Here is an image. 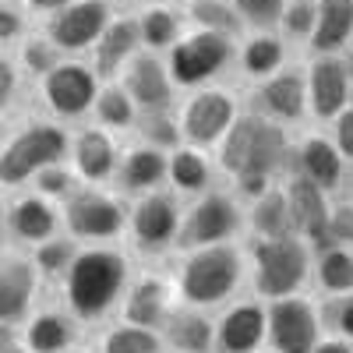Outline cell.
I'll list each match as a JSON object with an SVG mask.
<instances>
[{"instance_id":"1","label":"cell","mask_w":353,"mask_h":353,"mask_svg":"<svg viewBox=\"0 0 353 353\" xmlns=\"http://www.w3.org/2000/svg\"><path fill=\"white\" fill-rule=\"evenodd\" d=\"M219 149V166L233 176V184L244 198H258L261 191L272 188V176L286 166L290 159V138L283 124L261 117L258 110L237 113V121L223 134Z\"/></svg>"},{"instance_id":"2","label":"cell","mask_w":353,"mask_h":353,"mask_svg":"<svg viewBox=\"0 0 353 353\" xmlns=\"http://www.w3.org/2000/svg\"><path fill=\"white\" fill-rule=\"evenodd\" d=\"M128 279H131V269L121 251L88 248V251H78L74 265L61 283H64V301H68L71 314L81 321H96L117 301H124Z\"/></svg>"},{"instance_id":"3","label":"cell","mask_w":353,"mask_h":353,"mask_svg":"<svg viewBox=\"0 0 353 353\" xmlns=\"http://www.w3.org/2000/svg\"><path fill=\"white\" fill-rule=\"evenodd\" d=\"M248 272V254H241L230 241L209 244V248H191L176 269V297L194 307H216L237 293L241 279Z\"/></svg>"},{"instance_id":"4","label":"cell","mask_w":353,"mask_h":353,"mask_svg":"<svg viewBox=\"0 0 353 353\" xmlns=\"http://www.w3.org/2000/svg\"><path fill=\"white\" fill-rule=\"evenodd\" d=\"M248 272L261 301H279L290 293H301V286L311 276V244L297 233L254 237V244L248 248Z\"/></svg>"},{"instance_id":"5","label":"cell","mask_w":353,"mask_h":353,"mask_svg":"<svg viewBox=\"0 0 353 353\" xmlns=\"http://www.w3.org/2000/svg\"><path fill=\"white\" fill-rule=\"evenodd\" d=\"M237 61V36L216 28H191L166 50V68L176 88H201Z\"/></svg>"},{"instance_id":"6","label":"cell","mask_w":353,"mask_h":353,"mask_svg":"<svg viewBox=\"0 0 353 353\" xmlns=\"http://www.w3.org/2000/svg\"><path fill=\"white\" fill-rule=\"evenodd\" d=\"M68 152H71V138H68L64 128L28 124L0 149V184L18 188L25 181H32L43 166L61 163Z\"/></svg>"},{"instance_id":"7","label":"cell","mask_w":353,"mask_h":353,"mask_svg":"<svg viewBox=\"0 0 353 353\" xmlns=\"http://www.w3.org/2000/svg\"><path fill=\"white\" fill-rule=\"evenodd\" d=\"M64 223L74 241H113L128 226V209L99 188H74L64 201Z\"/></svg>"},{"instance_id":"8","label":"cell","mask_w":353,"mask_h":353,"mask_svg":"<svg viewBox=\"0 0 353 353\" xmlns=\"http://www.w3.org/2000/svg\"><path fill=\"white\" fill-rule=\"evenodd\" d=\"M181 226H184V212L181 201L166 191H149L138 194L134 209L128 212V230L138 251L145 254H163L181 241Z\"/></svg>"},{"instance_id":"9","label":"cell","mask_w":353,"mask_h":353,"mask_svg":"<svg viewBox=\"0 0 353 353\" xmlns=\"http://www.w3.org/2000/svg\"><path fill=\"white\" fill-rule=\"evenodd\" d=\"M244 223V212L233 194L223 191H205L191 209L184 212V226H181V244L184 251L191 248H209V244H226L237 237V230Z\"/></svg>"},{"instance_id":"10","label":"cell","mask_w":353,"mask_h":353,"mask_svg":"<svg viewBox=\"0 0 353 353\" xmlns=\"http://www.w3.org/2000/svg\"><path fill=\"white\" fill-rule=\"evenodd\" d=\"M176 121H181L184 141L198 145V149H212V145L223 141L230 124L237 121V99H233L226 88H212V85L191 88V96L181 106Z\"/></svg>"},{"instance_id":"11","label":"cell","mask_w":353,"mask_h":353,"mask_svg":"<svg viewBox=\"0 0 353 353\" xmlns=\"http://www.w3.org/2000/svg\"><path fill=\"white\" fill-rule=\"evenodd\" d=\"M321 339V314L301 293L269 301V346L276 353H311Z\"/></svg>"},{"instance_id":"12","label":"cell","mask_w":353,"mask_h":353,"mask_svg":"<svg viewBox=\"0 0 353 353\" xmlns=\"http://www.w3.org/2000/svg\"><path fill=\"white\" fill-rule=\"evenodd\" d=\"M307 81V113L314 121H336V113L353 103L346 53H314V61L304 68Z\"/></svg>"},{"instance_id":"13","label":"cell","mask_w":353,"mask_h":353,"mask_svg":"<svg viewBox=\"0 0 353 353\" xmlns=\"http://www.w3.org/2000/svg\"><path fill=\"white\" fill-rule=\"evenodd\" d=\"M99 74L96 68L78 64V61H61L46 78H43V99L46 106L64 117V121H74V117H85L96 106L99 96Z\"/></svg>"},{"instance_id":"14","label":"cell","mask_w":353,"mask_h":353,"mask_svg":"<svg viewBox=\"0 0 353 353\" xmlns=\"http://www.w3.org/2000/svg\"><path fill=\"white\" fill-rule=\"evenodd\" d=\"M110 18H113L110 0H71L68 8L46 18V36L64 53H81L96 46Z\"/></svg>"},{"instance_id":"15","label":"cell","mask_w":353,"mask_h":353,"mask_svg":"<svg viewBox=\"0 0 353 353\" xmlns=\"http://www.w3.org/2000/svg\"><path fill=\"white\" fill-rule=\"evenodd\" d=\"M121 81H124V88L131 92V99L141 113L173 110V88L176 85H173V74H170V68L159 53L138 50L128 61V68L121 71Z\"/></svg>"},{"instance_id":"16","label":"cell","mask_w":353,"mask_h":353,"mask_svg":"<svg viewBox=\"0 0 353 353\" xmlns=\"http://www.w3.org/2000/svg\"><path fill=\"white\" fill-rule=\"evenodd\" d=\"M286 198H290V223L293 233L304 237L314 251L329 248V216H332V205H329V191H321L314 181H307L304 173H293L290 181L283 184Z\"/></svg>"},{"instance_id":"17","label":"cell","mask_w":353,"mask_h":353,"mask_svg":"<svg viewBox=\"0 0 353 353\" xmlns=\"http://www.w3.org/2000/svg\"><path fill=\"white\" fill-rule=\"evenodd\" d=\"M254 110L261 117H269L276 124H297L307 113V81L304 71L297 68H283L269 78H261L254 88Z\"/></svg>"},{"instance_id":"18","label":"cell","mask_w":353,"mask_h":353,"mask_svg":"<svg viewBox=\"0 0 353 353\" xmlns=\"http://www.w3.org/2000/svg\"><path fill=\"white\" fill-rule=\"evenodd\" d=\"M269 343V304L241 301L223 311L216 321V350L219 353H254Z\"/></svg>"},{"instance_id":"19","label":"cell","mask_w":353,"mask_h":353,"mask_svg":"<svg viewBox=\"0 0 353 353\" xmlns=\"http://www.w3.org/2000/svg\"><path fill=\"white\" fill-rule=\"evenodd\" d=\"M138 50H145L138 14H113L110 25L103 28V36L92 46V68L103 81H113V78H121V71L128 68V61Z\"/></svg>"},{"instance_id":"20","label":"cell","mask_w":353,"mask_h":353,"mask_svg":"<svg viewBox=\"0 0 353 353\" xmlns=\"http://www.w3.org/2000/svg\"><path fill=\"white\" fill-rule=\"evenodd\" d=\"M71 159L81 181L88 184H103L110 176H117L121 166V152H117V141L110 134V128H85L78 131V138L71 141Z\"/></svg>"},{"instance_id":"21","label":"cell","mask_w":353,"mask_h":353,"mask_svg":"<svg viewBox=\"0 0 353 353\" xmlns=\"http://www.w3.org/2000/svg\"><path fill=\"white\" fill-rule=\"evenodd\" d=\"M163 181H170V152L166 149H156V145L141 141V145H131V149L121 156L117 184H121L128 194L159 191Z\"/></svg>"},{"instance_id":"22","label":"cell","mask_w":353,"mask_h":353,"mask_svg":"<svg viewBox=\"0 0 353 353\" xmlns=\"http://www.w3.org/2000/svg\"><path fill=\"white\" fill-rule=\"evenodd\" d=\"M159 332L173 353H212L216 350V325L205 318V307H194L184 301L181 307L173 304Z\"/></svg>"},{"instance_id":"23","label":"cell","mask_w":353,"mask_h":353,"mask_svg":"<svg viewBox=\"0 0 353 353\" xmlns=\"http://www.w3.org/2000/svg\"><path fill=\"white\" fill-rule=\"evenodd\" d=\"M39 269L28 258H4L0 261V325H14L28 314L36 297Z\"/></svg>"},{"instance_id":"24","label":"cell","mask_w":353,"mask_h":353,"mask_svg":"<svg viewBox=\"0 0 353 353\" xmlns=\"http://www.w3.org/2000/svg\"><path fill=\"white\" fill-rule=\"evenodd\" d=\"M173 290L176 286H170L159 276H141L124 293V321L145 329H163L166 314L173 311Z\"/></svg>"},{"instance_id":"25","label":"cell","mask_w":353,"mask_h":353,"mask_svg":"<svg viewBox=\"0 0 353 353\" xmlns=\"http://www.w3.org/2000/svg\"><path fill=\"white\" fill-rule=\"evenodd\" d=\"M297 173H304L307 181H314L321 191H339L343 188V173H346V159L343 152L336 149L332 138H321V134H311L301 141L297 149Z\"/></svg>"},{"instance_id":"26","label":"cell","mask_w":353,"mask_h":353,"mask_svg":"<svg viewBox=\"0 0 353 353\" xmlns=\"http://www.w3.org/2000/svg\"><path fill=\"white\" fill-rule=\"evenodd\" d=\"M237 68L244 78H269L286 68V39L276 36L272 28H251V36L237 43Z\"/></svg>"},{"instance_id":"27","label":"cell","mask_w":353,"mask_h":353,"mask_svg":"<svg viewBox=\"0 0 353 353\" xmlns=\"http://www.w3.org/2000/svg\"><path fill=\"white\" fill-rule=\"evenodd\" d=\"M57 223H61V216H57V209L50 205L46 194H25L18 198L11 209H8V230L11 237L25 241V244H43L50 241L57 233Z\"/></svg>"},{"instance_id":"28","label":"cell","mask_w":353,"mask_h":353,"mask_svg":"<svg viewBox=\"0 0 353 353\" xmlns=\"http://www.w3.org/2000/svg\"><path fill=\"white\" fill-rule=\"evenodd\" d=\"M353 43V0H318V21L311 32L314 53H343Z\"/></svg>"},{"instance_id":"29","label":"cell","mask_w":353,"mask_h":353,"mask_svg":"<svg viewBox=\"0 0 353 353\" xmlns=\"http://www.w3.org/2000/svg\"><path fill=\"white\" fill-rule=\"evenodd\" d=\"M248 226L254 230V237H283V233H293L286 188L272 184L269 191H261L258 198H251V209H248Z\"/></svg>"},{"instance_id":"30","label":"cell","mask_w":353,"mask_h":353,"mask_svg":"<svg viewBox=\"0 0 353 353\" xmlns=\"http://www.w3.org/2000/svg\"><path fill=\"white\" fill-rule=\"evenodd\" d=\"M138 28H141V46L145 50L166 53L184 36V11H176L170 4H145V11L138 14Z\"/></svg>"},{"instance_id":"31","label":"cell","mask_w":353,"mask_h":353,"mask_svg":"<svg viewBox=\"0 0 353 353\" xmlns=\"http://www.w3.org/2000/svg\"><path fill=\"white\" fill-rule=\"evenodd\" d=\"M212 181V163L198 145H176L170 152V184L181 194H201Z\"/></svg>"},{"instance_id":"32","label":"cell","mask_w":353,"mask_h":353,"mask_svg":"<svg viewBox=\"0 0 353 353\" xmlns=\"http://www.w3.org/2000/svg\"><path fill=\"white\" fill-rule=\"evenodd\" d=\"M71 343H74V321L61 311H43L25 329L28 353H64Z\"/></svg>"},{"instance_id":"33","label":"cell","mask_w":353,"mask_h":353,"mask_svg":"<svg viewBox=\"0 0 353 353\" xmlns=\"http://www.w3.org/2000/svg\"><path fill=\"white\" fill-rule=\"evenodd\" d=\"M314 276H318V286L325 290L329 297L350 293L353 290V248H346V244L321 248L318 265H314Z\"/></svg>"},{"instance_id":"34","label":"cell","mask_w":353,"mask_h":353,"mask_svg":"<svg viewBox=\"0 0 353 353\" xmlns=\"http://www.w3.org/2000/svg\"><path fill=\"white\" fill-rule=\"evenodd\" d=\"M96 117H99V124L110 128V131H128L134 121H138V106L131 99V92L124 88V81H106L99 88V96H96Z\"/></svg>"},{"instance_id":"35","label":"cell","mask_w":353,"mask_h":353,"mask_svg":"<svg viewBox=\"0 0 353 353\" xmlns=\"http://www.w3.org/2000/svg\"><path fill=\"white\" fill-rule=\"evenodd\" d=\"M184 18L194 28H216L226 36H241V14L233 8V0H184Z\"/></svg>"},{"instance_id":"36","label":"cell","mask_w":353,"mask_h":353,"mask_svg":"<svg viewBox=\"0 0 353 353\" xmlns=\"http://www.w3.org/2000/svg\"><path fill=\"white\" fill-rule=\"evenodd\" d=\"M103 353H163V332L159 329H145V325H131V321H121L103 336Z\"/></svg>"},{"instance_id":"37","label":"cell","mask_w":353,"mask_h":353,"mask_svg":"<svg viewBox=\"0 0 353 353\" xmlns=\"http://www.w3.org/2000/svg\"><path fill=\"white\" fill-rule=\"evenodd\" d=\"M74 258H78L74 241H68V237H50V241L36 244V258H32V261H36L39 276H46V279H64L68 269L74 265Z\"/></svg>"},{"instance_id":"38","label":"cell","mask_w":353,"mask_h":353,"mask_svg":"<svg viewBox=\"0 0 353 353\" xmlns=\"http://www.w3.org/2000/svg\"><path fill=\"white\" fill-rule=\"evenodd\" d=\"M314 21H318V0H286L283 18H279L276 28L290 43H311Z\"/></svg>"},{"instance_id":"39","label":"cell","mask_w":353,"mask_h":353,"mask_svg":"<svg viewBox=\"0 0 353 353\" xmlns=\"http://www.w3.org/2000/svg\"><path fill=\"white\" fill-rule=\"evenodd\" d=\"M64 61V50L57 46L46 32L43 36H28L25 39V46H21V64H25V71L28 74H36L39 81Z\"/></svg>"},{"instance_id":"40","label":"cell","mask_w":353,"mask_h":353,"mask_svg":"<svg viewBox=\"0 0 353 353\" xmlns=\"http://www.w3.org/2000/svg\"><path fill=\"white\" fill-rule=\"evenodd\" d=\"M141 138L149 141V145H156V149H166V152H173L176 145H181V121L173 117V110H166V113H141Z\"/></svg>"},{"instance_id":"41","label":"cell","mask_w":353,"mask_h":353,"mask_svg":"<svg viewBox=\"0 0 353 353\" xmlns=\"http://www.w3.org/2000/svg\"><path fill=\"white\" fill-rule=\"evenodd\" d=\"M78 170H68L64 166V159L61 163H50V166H43L36 176H32V184H36V191L39 194H46V198H68L78 184Z\"/></svg>"},{"instance_id":"42","label":"cell","mask_w":353,"mask_h":353,"mask_svg":"<svg viewBox=\"0 0 353 353\" xmlns=\"http://www.w3.org/2000/svg\"><path fill=\"white\" fill-rule=\"evenodd\" d=\"M233 8L248 28H276L286 0H233Z\"/></svg>"},{"instance_id":"43","label":"cell","mask_w":353,"mask_h":353,"mask_svg":"<svg viewBox=\"0 0 353 353\" xmlns=\"http://www.w3.org/2000/svg\"><path fill=\"white\" fill-rule=\"evenodd\" d=\"M329 241L332 244H346L353 248V205H332V216H329ZM329 244V248H332Z\"/></svg>"},{"instance_id":"44","label":"cell","mask_w":353,"mask_h":353,"mask_svg":"<svg viewBox=\"0 0 353 353\" xmlns=\"http://www.w3.org/2000/svg\"><path fill=\"white\" fill-rule=\"evenodd\" d=\"M332 141H336V149L343 152V159L353 163V103L336 113V121H332Z\"/></svg>"},{"instance_id":"45","label":"cell","mask_w":353,"mask_h":353,"mask_svg":"<svg viewBox=\"0 0 353 353\" xmlns=\"http://www.w3.org/2000/svg\"><path fill=\"white\" fill-rule=\"evenodd\" d=\"M332 329H336V336L353 343V290L339 293V297L332 301Z\"/></svg>"},{"instance_id":"46","label":"cell","mask_w":353,"mask_h":353,"mask_svg":"<svg viewBox=\"0 0 353 353\" xmlns=\"http://www.w3.org/2000/svg\"><path fill=\"white\" fill-rule=\"evenodd\" d=\"M21 28H25V18H21L11 4H4V0H0V46L11 43V39H18Z\"/></svg>"},{"instance_id":"47","label":"cell","mask_w":353,"mask_h":353,"mask_svg":"<svg viewBox=\"0 0 353 353\" xmlns=\"http://www.w3.org/2000/svg\"><path fill=\"white\" fill-rule=\"evenodd\" d=\"M18 92V68L8 61V57H0V110H4Z\"/></svg>"},{"instance_id":"48","label":"cell","mask_w":353,"mask_h":353,"mask_svg":"<svg viewBox=\"0 0 353 353\" xmlns=\"http://www.w3.org/2000/svg\"><path fill=\"white\" fill-rule=\"evenodd\" d=\"M311 353H353V343L350 339H343V336H321L318 339V346L311 350Z\"/></svg>"},{"instance_id":"49","label":"cell","mask_w":353,"mask_h":353,"mask_svg":"<svg viewBox=\"0 0 353 353\" xmlns=\"http://www.w3.org/2000/svg\"><path fill=\"white\" fill-rule=\"evenodd\" d=\"M71 4V0H25V8L28 11H32V14H57V11H61V8H68Z\"/></svg>"},{"instance_id":"50","label":"cell","mask_w":353,"mask_h":353,"mask_svg":"<svg viewBox=\"0 0 353 353\" xmlns=\"http://www.w3.org/2000/svg\"><path fill=\"white\" fill-rule=\"evenodd\" d=\"M8 212H4V205H0V251H4V241H8Z\"/></svg>"},{"instance_id":"51","label":"cell","mask_w":353,"mask_h":353,"mask_svg":"<svg viewBox=\"0 0 353 353\" xmlns=\"http://www.w3.org/2000/svg\"><path fill=\"white\" fill-rule=\"evenodd\" d=\"M0 353H28V346H14V343L4 336V339H0Z\"/></svg>"},{"instance_id":"52","label":"cell","mask_w":353,"mask_h":353,"mask_svg":"<svg viewBox=\"0 0 353 353\" xmlns=\"http://www.w3.org/2000/svg\"><path fill=\"white\" fill-rule=\"evenodd\" d=\"M346 71H350V88H353V46H350V53H346Z\"/></svg>"},{"instance_id":"53","label":"cell","mask_w":353,"mask_h":353,"mask_svg":"<svg viewBox=\"0 0 353 353\" xmlns=\"http://www.w3.org/2000/svg\"><path fill=\"white\" fill-rule=\"evenodd\" d=\"M141 4H170V0H141Z\"/></svg>"},{"instance_id":"54","label":"cell","mask_w":353,"mask_h":353,"mask_svg":"<svg viewBox=\"0 0 353 353\" xmlns=\"http://www.w3.org/2000/svg\"><path fill=\"white\" fill-rule=\"evenodd\" d=\"M64 353H85V350H71V346H68V350H64Z\"/></svg>"},{"instance_id":"55","label":"cell","mask_w":353,"mask_h":353,"mask_svg":"<svg viewBox=\"0 0 353 353\" xmlns=\"http://www.w3.org/2000/svg\"><path fill=\"white\" fill-rule=\"evenodd\" d=\"M254 353H258V350H254Z\"/></svg>"}]
</instances>
